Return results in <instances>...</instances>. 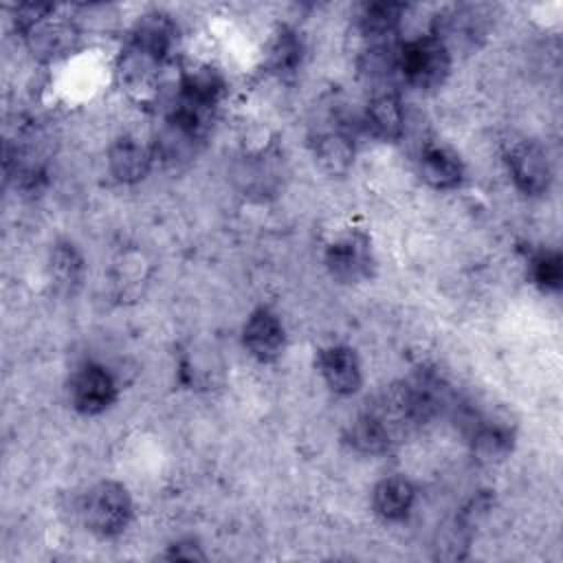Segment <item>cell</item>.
<instances>
[{
    "instance_id": "cell-21",
    "label": "cell",
    "mask_w": 563,
    "mask_h": 563,
    "mask_svg": "<svg viewBox=\"0 0 563 563\" xmlns=\"http://www.w3.org/2000/svg\"><path fill=\"white\" fill-rule=\"evenodd\" d=\"M530 273L539 288L559 290L563 284V257L559 251H539L530 257Z\"/></svg>"
},
{
    "instance_id": "cell-13",
    "label": "cell",
    "mask_w": 563,
    "mask_h": 563,
    "mask_svg": "<svg viewBox=\"0 0 563 563\" xmlns=\"http://www.w3.org/2000/svg\"><path fill=\"white\" fill-rule=\"evenodd\" d=\"M413 499H416L413 484L402 475H391L376 484L372 504L376 515L383 517L385 521H400L409 515Z\"/></svg>"
},
{
    "instance_id": "cell-22",
    "label": "cell",
    "mask_w": 563,
    "mask_h": 563,
    "mask_svg": "<svg viewBox=\"0 0 563 563\" xmlns=\"http://www.w3.org/2000/svg\"><path fill=\"white\" fill-rule=\"evenodd\" d=\"M165 559L194 561V559H205V554L198 550V545L194 541H178V543L169 545V552L165 554Z\"/></svg>"
},
{
    "instance_id": "cell-3",
    "label": "cell",
    "mask_w": 563,
    "mask_h": 563,
    "mask_svg": "<svg viewBox=\"0 0 563 563\" xmlns=\"http://www.w3.org/2000/svg\"><path fill=\"white\" fill-rule=\"evenodd\" d=\"M506 165L515 185L528 196H541L548 191L552 169L548 154L537 141H512L506 150Z\"/></svg>"
},
{
    "instance_id": "cell-5",
    "label": "cell",
    "mask_w": 563,
    "mask_h": 563,
    "mask_svg": "<svg viewBox=\"0 0 563 563\" xmlns=\"http://www.w3.org/2000/svg\"><path fill=\"white\" fill-rule=\"evenodd\" d=\"M325 266L332 273V277L341 282H358L367 277L372 268L369 240L358 231L341 235L328 246Z\"/></svg>"
},
{
    "instance_id": "cell-7",
    "label": "cell",
    "mask_w": 563,
    "mask_h": 563,
    "mask_svg": "<svg viewBox=\"0 0 563 563\" xmlns=\"http://www.w3.org/2000/svg\"><path fill=\"white\" fill-rule=\"evenodd\" d=\"M319 372L325 380V385L339 394V396H352L358 391L363 376H361V363L352 347L347 345H330L319 352L317 358Z\"/></svg>"
},
{
    "instance_id": "cell-17",
    "label": "cell",
    "mask_w": 563,
    "mask_h": 563,
    "mask_svg": "<svg viewBox=\"0 0 563 563\" xmlns=\"http://www.w3.org/2000/svg\"><path fill=\"white\" fill-rule=\"evenodd\" d=\"M163 62L128 46L119 59V75H121V84L130 90V92H150L154 90L156 77H158V68Z\"/></svg>"
},
{
    "instance_id": "cell-16",
    "label": "cell",
    "mask_w": 563,
    "mask_h": 563,
    "mask_svg": "<svg viewBox=\"0 0 563 563\" xmlns=\"http://www.w3.org/2000/svg\"><path fill=\"white\" fill-rule=\"evenodd\" d=\"M394 442V431L374 413L367 411L358 416L347 429V444L358 453L378 455L385 453Z\"/></svg>"
},
{
    "instance_id": "cell-6",
    "label": "cell",
    "mask_w": 563,
    "mask_h": 563,
    "mask_svg": "<svg viewBox=\"0 0 563 563\" xmlns=\"http://www.w3.org/2000/svg\"><path fill=\"white\" fill-rule=\"evenodd\" d=\"M242 341L251 356H255L262 363H271L279 358L284 350V325L275 312H271L268 308H257L244 323Z\"/></svg>"
},
{
    "instance_id": "cell-8",
    "label": "cell",
    "mask_w": 563,
    "mask_h": 563,
    "mask_svg": "<svg viewBox=\"0 0 563 563\" xmlns=\"http://www.w3.org/2000/svg\"><path fill=\"white\" fill-rule=\"evenodd\" d=\"M174 42H176V24L169 20V15L161 11H150L134 22L128 46L158 62H165L172 53Z\"/></svg>"
},
{
    "instance_id": "cell-1",
    "label": "cell",
    "mask_w": 563,
    "mask_h": 563,
    "mask_svg": "<svg viewBox=\"0 0 563 563\" xmlns=\"http://www.w3.org/2000/svg\"><path fill=\"white\" fill-rule=\"evenodd\" d=\"M396 70L420 90L435 88L451 70V48L433 33L420 35L398 46Z\"/></svg>"
},
{
    "instance_id": "cell-14",
    "label": "cell",
    "mask_w": 563,
    "mask_h": 563,
    "mask_svg": "<svg viewBox=\"0 0 563 563\" xmlns=\"http://www.w3.org/2000/svg\"><path fill=\"white\" fill-rule=\"evenodd\" d=\"M314 156L328 174L341 176L352 167L354 141L341 125L328 128L314 139Z\"/></svg>"
},
{
    "instance_id": "cell-15",
    "label": "cell",
    "mask_w": 563,
    "mask_h": 563,
    "mask_svg": "<svg viewBox=\"0 0 563 563\" xmlns=\"http://www.w3.org/2000/svg\"><path fill=\"white\" fill-rule=\"evenodd\" d=\"M468 427H471L473 449L479 457L499 460L512 449V431L508 424H504L499 420L471 416Z\"/></svg>"
},
{
    "instance_id": "cell-19",
    "label": "cell",
    "mask_w": 563,
    "mask_h": 563,
    "mask_svg": "<svg viewBox=\"0 0 563 563\" xmlns=\"http://www.w3.org/2000/svg\"><path fill=\"white\" fill-rule=\"evenodd\" d=\"M301 40L290 26H279L266 48V66L273 73H292L301 62Z\"/></svg>"
},
{
    "instance_id": "cell-12",
    "label": "cell",
    "mask_w": 563,
    "mask_h": 563,
    "mask_svg": "<svg viewBox=\"0 0 563 563\" xmlns=\"http://www.w3.org/2000/svg\"><path fill=\"white\" fill-rule=\"evenodd\" d=\"M420 174L435 189H453L462 183L464 165L453 150L427 145L420 154Z\"/></svg>"
},
{
    "instance_id": "cell-10",
    "label": "cell",
    "mask_w": 563,
    "mask_h": 563,
    "mask_svg": "<svg viewBox=\"0 0 563 563\" xmlns=\"http://www.w3.org/2000/svg\"><path fill=\"white\" fill-rule=\"evenodd\" d=\"M365 130L380 141H398L405 132V110L396 92H378L365 108Z\"/></svg>"
},
{
    "instance_id": "cell-20",
    "label": "cell",
    "mask_w": 563,
    "mask_h": 563,
    "mask_svg": "<svg viewBox=\"0 0 563 563\" xmlns=\"http://www.w3.org/2000/svg\"><path fill=\"white\" fill-rule=\"evenodd\" d=\"M51 277L55 286L73 290L84 277V257L70 242H57L51 251Z\"/></svg>"
},
{
    "instance_id": "cell-18",
    "label": "cell",
    "mask_w": 563,
    "mask_h": 563,
    "mask_svg": "<svg viewBox=\"0 0 563 563\" xmlns=\"http://www.w3.org/2000/svg\"><path fill=\"white\" fill-rule=\"evenodd\" d=\"M405 9L400 2H369L358 13V29L369 40H385L396 33Z\"/></svg>"
},
{
    "instance_id": "cell-4",
    "label": "cell",
    "mask_w": 563,
    "mask_h": 563,
    "mask_svg": "<svg viewBox=\"0 0 563 563\" xmlns=\"http://www.w3.org/2000/svg\"><path fill=\"white\" fill-rule=\"evenodd\" d=\"M68 396L70 405L79 413L97 416L117 400V383L106 367L97 363H84L70 376Z\"/></svg>"
},
{
    "instance_id": "cell-11",
    "label": "cell",
    "mask_w": 563,
    "mask_h": 563,
    "mask_svg": "<svg viewBox=\"0 0 563 563\" xmlns=\"http://www.w3.org/2000/svg\"><path fill=\"white\" fill-rule=\"evenodd\" d=\"M31 51L37 57L44 59H53L59 55L70 53L73 44H75V29L68 22L62 20H53L51 15L42 18L37 24H33L26 33H24Z\"/></svg>"
},
{
    "instance_id": "cell-2",
    "label": "cell",
    "mask_w": 563,
    "mask_h": 563,
    "mask_svg": "<svg viewBox=\"0 0 563 563\" xmlns=\"http://www.w3.org/2000/svg\"><path fill=\"white\" fill-rule=\"evenodd\" d=\"M84 523L99 537H117L125 530L132 517V499L123 484L99 482L95 484L81 506Z\"/></svg>"
},
{
    "instance_id": "cell-9",
    "label": "cell",
    "mask_w": 563,
    "mask_h": 563,
    "mask_svg": "<svg viewBox=\"0 0 563 563\" xmlns=\"http://www.w3.org/2000/svg\"><path fill=\"white\" fill-rule=\"evenodd\" d=\"M152 152L134 136H119L108 150L110 174L125 185L139 183L147 176L152 167Z\"/></svg>"
}]
</instances>
